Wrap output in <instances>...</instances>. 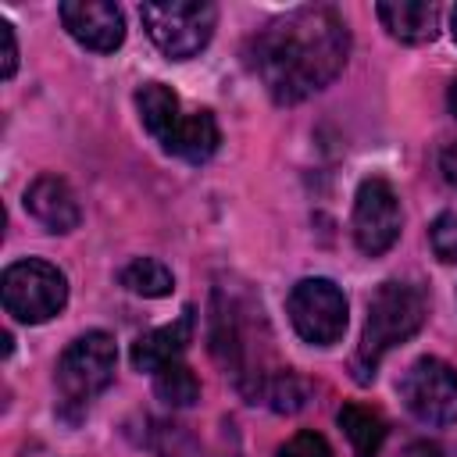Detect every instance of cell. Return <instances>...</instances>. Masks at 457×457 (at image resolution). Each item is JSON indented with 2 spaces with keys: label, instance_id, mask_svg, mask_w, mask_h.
I'll list each match as a JSON object with an SVG mask.
<instances>
[{
  "label": "cell",
  "instance_id": "obj_20",
  "mask_svg": "<svg viewBox=\"0 0 457 457\" xmlns=\"http://www.w3.org/2000/svg\"><path fill=\"white\" fill-rule=\"evenodd\" d=\"M0 46H4V57H0V75L11 79L14 68H18V39H14V25L0 18Z\"/></svg>",
  "mask_w": 457,
  "mask_h": 457
},
{
  "label": "cell",
  "instance_id": "obj_7",
  "mask_svg": "<svg viewBox=\"0 0 457 457\" xmlns=\"http://www.w3.org/2000/svg\"><path fill=\"white\" fill-rule=\"evenodd\" d=\"M403 407L425 425L457 421V368L443 357H418L400 378Z\"/></svg>",
  "mask_w": 457,
  "mask_h": 457
},
{
  "label": "cell",
  "instance_id": "obj_15",
  "mask_svg": "<svg viewBox=\"0 0 457 457\" xmlns=\"http://www.w3.org/2000/svg\"><path fill=\"white\" fill-rule=\"evenodd\" d=\"M336 421L346 432V439L353 446V457H378V450L386 443V421L375 411H368L361 403H343Z\"/></svg>",
  "mask_w": 457,
  "mask_h": 457
},
{
  "label": "cell",
  "instance_id": "obj_3",
  "mask_svg": "<svg viewBox=\"0 0 457 457\" xmlns=\"http://www.w3.org/2000/svg\"><path fill=\"white\" fill-rule=\"evenodd\" d=\"M114 368H118V346L107 332L96 328L71 339L54 371L64 411H75V414L86 411L89 400H96L114 382Z\"/></svg>",
  "mask_w": 457,
  "mask_h": 457
},
{
  "label": "cell",
  "instance_id": "obj_16",
  "mask_svg": "<svg viewBox=\"0 0 457 457\" xmlns=\"http://www.w3.org/2000/svg\"><path fill=\"white\" fill-rule=\"evenodd\" d=\"M121 286L132 289L136 296L157 300V296H168L175 289V275L168 271V264H161L154 257H136L121 268Z\"/></svg>",
  "mask_w": 457,
  "mask_h": 457
},
{
  "label": "cell",
  "instance_id": "obj_11",
  "mask_svg": "<svg viewBox=\"0 0 457 457\" xmlns=\"http://www.w3.org/2000/svg\"><path fill=\"white\" fill-rule=\"evenodd\" d=\"M193 325H196L193 307H186L175 321H168V325H161V328L139 336V339L132 343V364H136L139 371H161L164 364L179 361V353L193 343Z\"/></svg>",
  "mask_w": 457,
  "mask_h": 457
},
{
  "label": "cell",
  "instance_id": "obj_5",
  "mask_svg": "<svg viewBox=\"0 0 457 457\" xmlns=\"http://www.w3.org/2000/svg\"><path fill=\"white\" fill-rule=\"evenodd\" d=\"M0 296L7 314H14L25 325H39V321H50L68 303V278L50 261H39V257L14 261L0 278Z\"/></svg>",
  "mask_w": 457,
  "mask_h": 457
},
{
  "label": "cell",
  "instance_id": "obj_23",
  "mask_svg": "<svg viewBox=\"0 0 457 457\" xmlns=\"http://www.w3.org/2000/svg\"><path fill=\"white\" fill-rule=\"evenodd\" d=\"M450 32H453V39H457V4H453V11H450Z\"/></svg>",
  "mask_w": 457,
  "mask_h": 457
},
{
  "label": "cell",
  "instance_id": "obj_21",
  "mask_svg": "<svg viewBox=\"0 0 457 457\" xmlns=\"http://www.w3.org/2000/svg\"><path fill=\"white\" fill-rule=\"evenodd\" d=\"M400 457H443V450H439V443L414 439V443H407V446H403V453H400Z\"/></svg>",
  "mask_w": 457,
  "mask_h": 457
},
{
  "label": "cell",
  "instance_id": "obj_13",
  "mask_svg": "<svg viewBox=\"0 0 457 457\" xmlns=\"http://www.w3.org/2000/svg\"><path fill=\"white\" fill-rule=\"evenodd\" d=\"M136 107H139V121H143V129L171 154V146H175V136H179V129H182V104H179V96L164 86V82H146L139 93H136Z\"/></svg>",
  "mask_w": 457,
  "mask_h": 457
},
{
  "label": "cell",
  "instance_id": "obj_6",
  "mask_svg": "<svg viewBox=\"0 0 457 457\" xmlns=\"http://www.w3.org/2000/svg\"><path fill=\"white\" fill-rule=\"evenodd\" d=\"M289 321L303 343L332 346L346 332V296L332 278H300L286 300Z\"/></svg>",
  "mask_w": 457,
  "mask_h": 457
},
{
  "label": "cell",
  "instance_id": "obj_24",
  "mask_svg": "<svg viewBox=\"0 0 457 457\" xmlns=\"http://www.w3.org/2000/svg\"><path fill=\"white\" fill-rule=\"evenodd\" d=\"M450 107H453V114H457V82L450 86Z\"/></svg>",
  "mask_w": 457,
  "mask_h": 457
},
{
  "label": "cell",
  "instance_id": "obj_2",
  "mask_svg": "<svg viewBox=\"0 0 457 457\" xmlns=\"http://www.w3.org/2000/svg\"><path fill=\"white\" fill-rule=\"evenodd\" d=\"M428 318V296L421 286L414 282H400V278H389L382 282L371 300H368V318H364V336H361V346H357V357H353V371L361 382L375 378V368L378 361L407 343Z\"/></svg>",
  "mask_w": 457,
  "mask_h": 457
},
{
  "label": "cell",
  "instance_id": "obj_12",
  "mask_svg": "<svg viewBox=\"0 0 457 457\" xmlns=\"http://www.w3.org/2000/svg\"><path fill=\"white\" fill-rule=\"evenodd\" d=\"M378 21L389 29L393 39L400 43H432L439 32V7L428 0H386L375 7Z\"/></svg>",
  "mask_w": 457,
  "mask_h": 457
},
{
  "label": "cell",
  "instance_id": "obj_9",
  "mask_svg": "<svg viewBox=\"0 0 457 457\" xmlns=\"http://www.w3.org/2000/svg\"><path fill=\"white\" fill-rule=\"evenodd\" d=\"M57 14H61L68 36L75 43H82L86 50L111 54L125 43V18L107 0H68L57 7Z\"/></svg>",
  "mask_w": 457,
  "mask_h": 457
},
{
  "label": "cell",
  "instance_id": "obj_4",
  "mask_svg": "<svg viewBox=\"0 0 457 457\" xmlns=\"http://www.w3.org/2000/svg\"><path fill=\"white\" fill-rule=\"evenodd\" d=\"M139 18L164 57L189 61L211 43L218 11L207 0H150L139 7Z\"/></svg>",
  "mask_w": 457,
  "mask_h": 457
},
{
  "label": "cell",
  "instance_id": "obj_1",
  "mask_svg": "<svg viewBox=\"0 0 457 457\" xmlns=\"http://www.w3.org/2000/svg\"><path fill=\"white\" fill-rule=\"evenodd\" d=\"M350 29L336 7H296L261 29L250 43V64L278 104H300L325 89L346 64Z\"/></svg>",
  "mask_w": 457,
  "mask_h": 457
},
{
  "label": "cell",
  "instance_id": "obj_18",
  "mask_svg": "<svg viewBox=\"0 0 457 457\" xmlns=\"http://www.w3.org/2000/svg\"><path fill=\"white\" fill-rule=\"evenodd\" d=\"M428 243L443 264H457V214H439L428 228Z\"/></svg>",
  "mask_w": 457,
  "mask_h": 457
},
{
  "label": "cell",
  "instance_id": "obj_10",
  "mask_svg": "<svg viewBox=\"0 0 457 457\" xmlns=\"http://www.w3.org/2000/svg\"><path fill=\"white\" fill-rule=\"evenodd\" d=\"M25 211L39 225H46L50 232H71L82 221V211H79V200H75L71 186L57 175H39L25 189Z\"/></svg>",
  "mask_w": 457,
  "mask_h": 457
},
{
  "label": "cell",
  "instance_id": "obj_19",
  "mask_svg": "<svg viewBox=\"0 0 457 457\" xmlns=\"http://www.w3.org/2000/svg\"><path fill=\"white\" fill-rule=\"evenodd\" d=\"M275 457H332V446L321 432H296L278 446Z\"/></svg>",
  "mask_w": 457,
  "mask_h": 457
},
{
  "label": "cell",
  "instance_id": "obj_22",
  "mask_svg": "<svg viewBox=\"0 0 457 457\" xmlns=\"http://www.w3.org/2000/svg\"><path fill=\"white\" fill-rule=\"evenodd\" d=\"M439 168H443V179H446L450 186H457V143L443 150V161H439Z\"/></svg>",
  "mask_w": 457,
  "mask_h": 457
},
{
  "label": "cell",
  "instance_id": "obj_14",
  "mask_svg": "<svg viewBox=\"0 0 457 457\" xmlns=\"http://www.w3.org/2000/svg\"><path fill=\"white\" fill-rule=\"evenodd\" d=\"M218 143H221V132H218L214 114L211 111H193V114L182 118V129L175 136L171 154L189 161V164H200V161H207L218 150Z\"/></svg>",
  "mask_w": 457,
  "mask_h": 457
},
{
  "label": "cell",
  "instance_id": "obj_17",
  "mask_svg": "<svg viewBox=\"0 0 457 457\" xmlns=\"http://www.w3.org/2000/svg\"><path fill=\"white\" fill-rule=\"evenodd\" d=\"M154 393L168 407H193L200 400V382H196V375L186 364L171 361L161 371H154Z\"/></svg>",
  "mask_w": 457,
  "mask_h": 457
},
{
  "label": "cell",
  "instance_id": "obj_8",
  "mask_svg": "<svg viewBox=\"0 0 457 457\" xmlns=\"http://www.w3.org/2000/svg\"><path fill=\"white\" fill-rule=\"evenodd\" d=\"M400 200L386 179H364L353 196V243L361 253L378 257L400 239Z\"/></svg>",
  "mask_w": 457,
  "mask_h": 457
}]
</instances>
